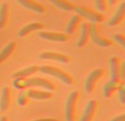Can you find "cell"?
<instances>
[{"mask_svg":"<svg viewBox=\"0 0 125 121\" xmlns=\"http://www.w3.org/2000/svg\"><path fill=\"white\" fill-rule=\"evenodd\" d=\"M47 1H50L51 3H53L57 8H59L61 10L64 11H73L76 7L73 3L67 1V0H47Z\"/></svg>","mask_w":125,"mask_h":121,"instance_id":"cell-22","label":"cell"},{"mask_svg":"<svg viewBox=\"0 0 125 121\" xmlns=\"http://www.w3.org/2000/svg\"><path fill=\"white\" fill-rule=\"evenodd\" d=\"M110 121H125V115H124V113L119 115V116H116V117L112 118Z\"/></svg>","mask_w":125,"mask_h":121,"instance_id":"cell-28","label":"cell"},{"mask_svg":"<svg viewBox=\"0 0 125 121\" xmlns=\"http://www.w3.org/2000/svg\"><path fill=\"white\" fill-rule=\"evenodd\" d=\"M13 87L19 90H24L29 87H41L48 91L55 90V85L50 79L42 77H26V78H17L13 79Z\"/></svg>","mask_w":125,"mask_h":121,"instance_id":"cell-1","label":"cell"},{"mask_svg":"<svg viewBox=\"0 0 125 121\" xmlns=\"http://www.w3.org/2000/svg\"><path fill=\"white\" fill-rule=\"evenodd\" d=\"M76 14L80 15L81 18H84L88 21H90L91 23H102V22L105 21V18L102 13H100L99 11H94L91 10V9L87 8L83 6H76L75 10Z\"/></svg>","mask_w":125,"mask_h":121,"instance_id":"cell-4","label":"cell"},{"mask_svg":"<svg viewBox=\"0 0 125 121\" xmlns=\"http://www.w3.org/2000/svg\"><path fill=\"white\" fill-rule=\"evenodd\" d=\"M125 18V2H122L119 7H117L115 13L113 14V17H111L110 20H108L106 25L109 26H115L119 25Z\"/></svg>","mask_w":125,"mask_h":121,"instance_id":"cell-13","label":"cell"},{"mask_svg":"<svg viewBox=\"0 0 125 121\" xmlns=\"http://www.w3.org/2000/svg\"><path fill=\"white\" fill-rule=\"evenodd\" d=\"M17 2L20 6L23 7V8L33 11V12L44 13L46 11V7L44 6V4L34 1V0H17Z\"/></svg>","mask_w":125,"mask_h":121,"instance_id":"cell-12","label":"cell"},{"mask_svg":"<svg viewBox=\"0 0 125 121\" xmlns=\"http://www.w3.org/2000/svg\"><path fill=\"white\" fill-rule=\"evenodd\" d=\"M0 121H8V118L6 116H2V117H0Z\"/></svg>","mask_w":125,"mask_h":121,"instance_id":"cell-31","label":"cell"},{"mask_svg":"<svg viewBox=\"0 0 125 121\" xmlns=\"http://www.w3.org/2000/svg\"><path fill=\"white\" fill-rule=\"evenodd\" d=\"M33 121H58V120L54 119V118H45V119H37V120H33Z\"/></svg>","mask_w":125,"mask_h":121,"instance_id":"cell-29","label":"cell"},{"mask_svg":"<svg viewBox=\"0 0 125 121\" xmlns=\"http://www.w3.org/2000/svg\"><path fill=\"white\" fill-rule=\"evenodd\" d=\"M103 75H104V71L102 68H95L92 72H90V74L87 76L86 80H84V86H83L84 91L87 94L93 93L97 83L103 77Z\"/></svg>","mask_w":125,"mask_h":121,"instance_id":"cell-6","label":"cell"},{"mask_svg":"<svg viewBox=\"0 0 125 121\" xmlns=\"http://www.w3.org/2000/svg\"><path fill=\"white\" fill-rule=\"evenodd\" d=\"M121 60L113 56L109 60L110 66V80L112 82H122L120 78V67H121Z\"/></svg>","mask_w":125,"mask_h":121,"instance_id":"cell-10","label":"cell"},{"mask_svg":"<svg viewBox=\"0 0 125 121\" xmlns=\"http://www.w3.org/2000/svg\"><path fill=\"white\" fill-rule=\"evenodd\" d=\"M40 59L45 60H56V62L62 63V64H68L71 60V59L68 55L61 54V53L56 52H42L40 54Z\"/></svg>","mask_w":125,"mask_h":121,"instance_id":"cell-11","label":"cell"},{"mask_svg":"<svg viewBox=\"0 0 125 121\" xmlns=\"http://www.w3.org/2000/svg\"><path fill=\"white\" fill-rule=\"evenodd\" d=\"M79 91H70L65 101V119L66 121H75L76 110H77V101L79 99Z\"/></svg>","mask_w":125,"mask_h":121,"instance_id":"cell-3","label":"cell"},{"mask_svg":"<svg viewBox=\"0 0 125 121\" xmlns=\"http://www.w3.org/2000/svg\"><path fill=\"white\" fill-rule=\"evenodd\" d=\"M37 72H39V66L33 65V66L24 67V68L14 72V73L11 75V77H12L13 79H17V78H26V77H30V76L34 75Z\"/></svg>","mask_w":125,"mask_h":121,"instance_id":"cell-17","label":"cell"},{"mask_svg":"<svg viewBox=\"0 0 125 121\" xmlns=\"http://www.w3.org/2000/svg\"><path fill=\"white\" fill-rule=\"evenodd\" d=\"M123 84V82H112L109 80L108 83H105L102 88V95L104 98H110L113 96V94L119 89V87Z\"/></svg>","mask_w":125,"mask_h":121,"instance_id":"cell-18","label":"cell"},{"mask_svg":"<svg viewBox=\"0 0 125 121\" xmlns=\"http://www.w3.org/2000/svg\"><path fill=\"white\" fill-rule=\"evenodd\" d=\"M113 43H117L122 48H125V36L123 34H114L112 37Z\"/></svg>","mask_w":125,"mask_h":121,"instance_id":"cell-24","label":"cell"},{"mask_svg":"<svg viewBox=\"0 0 125 121\" xmlns=\"http://www.w3.org/2000/svg\"><path fill=\"white\" fill-rule=\"evenodd\" d=\"M117 1L119 0H106V3L110 4V6H115L117 3Z\"/></svg>","mask_w":125,"mask_h":121,"instance_id":"cell-30","label":"cell"},{"mask_svg":"<svg viewBox=\"0 0 125 121\" xmlns=\"http://www.w3.org/2000/svg\"><path fill=\"white\" fill-rule=\"evenodd\" d=\"M39 72L45 74L48 76H53V77L59 79L62 83H64L65 85H71L73 83V79L68 73L64 72L61 68H57L54 66H50V65H42L39 66Z\"/></svg>","mask_w":125,"mask_h":121,"instance_id":"cell-2","label":"cell"},{"mask_svg":"<svg viewBox=\"0 0 125 121\" xmlns=\"http://www.w3.org/2000/svg\"><path fill=\"white\" fill-rule=\"evenodd\" d=\"M117 95H119V100L120 102H121L122 105L125 104V86L123 84L121 85V86L119 87V89H117Z\"/></svg>","mask_w":125,"mask_h":121,"instance_id":"cell-26","label":"cell"},{"mask_svg":"<svg viewBox=\"0 0 125 121\" xmlns=\"http://www.w3.org/2000/svg\"><path fill=\"white\" fill-rule=\"evenodd\" d=\"M120 78L123 82L125 79V63H121V67H120Z\"/></svg>","mask_w":125,"mask_h":121,"instance_id":"cell-27","label":"cell"},{"mask_svg":"<svg viewBox=\"0 0 125 121\" xmlns=\"http://www.w3.org/2000/svg\"><path fill=\"white\" fill-rule=\"evenodd\" d=\"M97 109H98V101L97 100H94V99L89 100V101L87 102L86 107H84L81 117H80V121H92Z\"/></svg>","mask_w":125,"mask_h":121,"instance_id":"cell-9","label":"cell"},{"mask_svg":"<svg viewBox=\"0 0 125 121\" xmlns=\"http://www.w3.org/2000/svg\"><path fill=\"white\" fill-rule=\"evenodd\" d=\"M39 37L46 41H52V42H66L69 40V35L66 33L61 32H48V31H39L37 32Z\"/></svg>","mask_w":125,"mask_h":121,"instance_id":"cell-7","label":"cell"},{"mask_svg":"<svg viewBox=\"0 0 125 121\" xmlns=\"http://www.w3.org/2000/svg\"><path fill=\"white\" fill-rule=\"evenodd\" d=\"M44 29V24L41 22H32L29 23L26 25H24L23 28H21L18 32V36L19 37H24L26 35H29L30 33L35 32V31H41Z\"/></svg>","mask_w":125,"mask_h":121,"instance_id":"cell-15","label":"cell"},{"mask_svg":"<svg viewBox=\"0 0 125 121\" xmlns=\"http://www.w3.org/2000/svg\"><path fill=\"white\" fill-rule=\"evenodd\" d=\"M9 12H10V6L8 2H3L0 6V30L3 29L8 23Z\"/></svg>","mask_w":125,"mask_h":121,"instance_id":"cell-21","label":"cell"},{"mask_svg":"<svg viewBox=\"0 0 125 121\" xmlns=\"http://www.w3.org/2000/svg\"><path fill=\"white\" fill-rule=\"evenodd\" d=\"M82 22V18L78 14H75L73 17L70 18V20L68 21V24L66 26V34H73V32H76L79 25Z\"/></svg>","mask_w":125,"mask_h":121,"instance_id":"cell-19","label":"cell"},{"mask_svg":"<svg viewBox=\"0 0 125 121\" xmlns=\"http://www.w3.org/2000/svg\"><path fill=\"white\" fill-rule=\"evenodd\" d=\"M94 4H95V8L98 9V11H105L106 10V0H94Z\"/></svg>","mask_w":125,"mask_h":121,"instance_id":"cell-25","label":"cell"},{"mask_svg":"<svg viewBox=\"0 0 125 121\" xmlns=\"http://www.w3.org/2000/svg\"><path fill=\"white\" fill-rule=\"evenodd\" d=\"M90 39L95 45L101 48H110L113 45L112 40L102 35L99 23H90Z\"/></svg>","mask_w":125,"mask_h":121,"instance_id":"cell-5","label":"cell"},{"mask_svg":"<svg viewBox=\"0 0 125 121\" xmlns=\"http://www.w3.org/2000/svg\"><path fill=\"white\" fill-rule=\"evenodd\" d=\"M15 48H17V43H15V42H9V43L0 51V64L3 63L6 60H8L9 57L13 54Z\"/></svg>","mask_w":125,"mask_h":121,"instance_id":"cell-20","label":"cell"},{"mask_svg":"<svg viewBox=\"0 0 125 121\" xmlns=\"http://www.w3.org/2000/svg\"><path fill=\"white\" fill-rule=\"evenodd\" d=\"M11 106V90L9 87H3L0 94V110L6 112Z\"/></svg>","mask_w":125,"mask_h":121,"instance_id":"cell-14","label":"cell"},{"mask_svg":"<svg viewBox=\"0 0 125 121\" xmlns=\"http://www.w3.org/2000/svg\"><path fill=\"white\" fill-rule=\"evenodd\" d=\"M26 96L31 99L35 100H47L53 97V94L48 90H36V89H29L25 91Z\"/></svg>","mask_w":125,"mask_h":121,"instance_id":"cell-16","label":"cell"},{"mask_svg":"<svg viewBox=\"0 0 125 121\" xmlns=\"http://www.w3.org/2000/svg\"><path fill=\"white\" fill-rule=\"evenodd\" d=\"M29 99L30 98L26 96V94H25V91H23L22 90L21 93L18 95V98H17V102H18V105L19 106H21V107H24V106H26L28 105V102H29Z\"/></svg>","mask_w":125,"mask_h":121,"instance_id":"cell-23","label":"cell"},{"mask_svg":"<svg viewBox=\"0 0 125 121\" xmlns=\"http://www.w3.org/2000/svg\"><path fill=\"white\" fill-rule=\"evenodd\" d=\"M89 40H90V23L89 22H81V26H80V35L78 39L76 46L77 48H83L88 44Z\"/></svg>","mask_w":125,"mask_h":121,"instance_id":"cell-8","label":"cell"}]
</instances>
